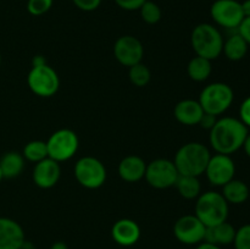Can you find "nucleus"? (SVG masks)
Listing matches in <instances>:
<instances>
[{"instance_id": "nucleus-1", "label": "nucleus", "mask_w": 250, "mask_h": 249, "mask_svg": "<svg viewBox=\"0 0 250 249\" xmlns=\"http://www.w3.org/2000/svg\"><path fill=\"white\" fill-rule=\"evenodd\" d=\"M248 133V127L239 119L221 117L210 129V145L216 153L231 155L243 146Z\"/></svg>"}, {"instance_id": "nucleus-2", "label": "nucleus", "mask_w": 250, "mask_h": 249, "mask_svg": "<svg viewBox=\"0 0 250 249\" xmlns=\"http://www.w3.org/2000/svg\"><path fill=\"white\" fill-rule=\"evenodd\" d=\"M210 156L211 153L205 144L189 142L178 149L173 159V164L180 175L199 177L205 172Z\"/></svg>"}, {"instance_id": "nucleus-3", "label": "nucleus", "mask_w": 250, "mask_h": 249, "mask_svg": "<svg viewBox=\"0 0 250 249\" xmlns=\"http://www.w3.org/2000/svg\"><path fill=\"white\" fill-rule=\"evenodd\" d=\"M224 37L215 24L199 23L193 28L190 44L195 55L212 61L222 54Z\"/></svg>"}, {"instance_id": "nucleus-4", "label": "nucleus", "mask_w": 250, "mask_h": 249, "mask_svg": "<svg viewBox=\"0 0 250 249\" xmlns=\"http://www.w3.org/2000/svg\"><path fill=\"white\" fill-rule=\"evenodd\" d=\"M229 212V204L225 200L221 193L208 190L197 198L194 215L207 227L227 221Z\"/></svg>"}, {"instance_id": "nucleus-5", "label": "nucleus", "mask_w": 250, "mask_h": 249, "mask_svg": "<svg viewBox=\"0 0 250 249\" xmlns=\"http://www.w3.org/2000/svg\"><path fill=\"white\" fill-rule=\"evenodd\" d=\"M233 100L234 93L231 85L224 82H214L208 84L200 92L198 102L205 114L219 116L231 107Z\"/></svg>"}, {"instance_id": "nucleus-6", "label": "nucleus", "mask_w": 250, "mask_h": 249, "mask_svg": "<svg viewBox=\"0 0 250 249\" xmlns=\"http://www.w3.org/2000/svg\"><path fill=\"white\" fill-rule=\"evenodd\" d=\"M27 84L31 92L37 97L50 98L58 93L60 88V78L58 72L48 63L32 66L27 76Z\"/></svg>"}, {"instance_id": "nucleus-7", "label": "nucleus", "mask_w": 250, "mask_h": 249, "mask_svg": "<svg viewBox=\"0 0 250 249\" xmlns=\"http://www.w3.org/2000/svg\"><path fill=\"white\" fill-rule=\"evenodd\" d=\"M73 172L77 182L87 189H98L104 185L107 177L105 165L94 156L78 159Z\"/></svg>"}, {"instance_id": "nucleus-8", "label": "nucleus", "mask_w": 250, "mask_h": 249, "mask_svg": "<svg viewBox=\"0 0 250 249\" xmlns=\"http://www.w3.org/2000/svg\"><path fill=\"white\" fill-rule=\"evenodd\" d=\"M80 139L76 132L68 128H61L51 133L46 141L48 158L62 163L70 160L77 153Z\"/></svg>"}, {"instance_id": "nucleus-9", "label": "nucleus", "mask_w": 250, "mask_h": 249, "mask_svg": "<svg viewBox=\"0 0 250 249\" xmlns=\"http://www.w3.org/2000/svg\"><path fill=\"white\" fill-rule=\"evenodd\" d=\"M180 176L173 161L168 159H155L146 164V181L156 189H167L173 187Z\"/></svg>"}, {"instance_id": "nucleus-10", "label": "nucleus", "mask_w": 250, "mask_h": 249, "mask_svg": "<svg viewBox=\"0 0 250 249\" xmlns=\"http://www.w3.org/2000/svg\"><path fill=\"white\" fill-rule=\"evenodd\" d=\"M210 16L217 26L236 31L244 19L242 5L237 0H215L210 7Z\"/></svg>"}, {"instance_id": "nucleus-11", "label": "nucleus", "mask_w": 250, "mask_h": 249, "mask_svg": "<svg viewBox=\"0 0 250 249\" xmlns=\"http://www.w3.org/2000/svg\"><path fill=\"white\" fill-rule=\"evenodd\" d=\"M204 173L210 185L215 187H222L234 178L236 164L231 155L216 153L210 156Z\"/></svg>"}, {"instance_id": "nucleus-12", "label": "nucleus", "mask_w": 250, "mask_h": 249, "mask_svg": "<svg viewBox=\"0 0 250 249\" xmlns=\"http://www.w3.org/2000/svg\"><path fill=\"white\" fill-rule=\"evenodd\" d=\"M207 226L195 215H183L173 225V234L178 242L187 246H198L204 242Z\"/></svg>"}, {"instance_id": "nucleus-13", "label": "nucleus", "mask_w": 250, "mask_h": 249, "mask_svg": "<svg viewBox=\"0 0 250 249\" xmlns=\"http://www.w3.org/2000/svg\"><path fill=\"white\" fill-rule=\"evenodd\" d=\"M115 59L121 65L131 67L142 62L144 56V46L138 38L133 36H122L114 44Z\"/></svg>"}, {"instance_id": "nucleus-14", "label": "nucleus", "mask_w": 250, "mask_h": 249, "mask_svg": "<svg viewBox=\"0 0 250 249\" xmlns=\"http://www.w3.org/2000/svg\"><path fill=\"white\" fill-rule=\"evenodd\" d=\"M61 177L60 163L50 158H45L34 165L32 180L37 187L42 189H50L55 187Z\"/></svg>"}, {"instance_id": "nucleus-15", "label": "nucleus", "mask_w": 250, "mask_h": 249, "mask_svg": "<svg viewBox=\"0 0 250 249\" xmlns=\"http://www.w3.org/2000/svg\"><path fill=\"white\" fill-rule=\"evenodd\" d=\"M141 227L132 219H120L112 225L111 237L121 247H132L141 238Z\"/></svg>"}, {"instance_id": "nucleus-16", "label": "nucleus", "mask_w": 250, "mask_h": 249, "mask_svg": "<svg viewBox=\"0 0 250 249\" xmlns=\"http://www.w3.org/2000/svg\"><path fill=\"white\" fill-rule=\"evenodd\" d=\"M24 239V231L19 222L0 217V249H20Z\"/></svg>"}, {"instance_id": "nucleus-17", "label": "nucleus", "mask_w": 250, "mask_h": 249, "mask_svg": "<svg viewBox=\"0 0 250 249\" xmlns=\"http://www.w3.org/2000/svg\"><path fill=\"white\" fill-rule=\"evenodd\" d=\"M173 115L180 124L185 126H195V124H199L204 115V110L198 100L183 99L176 104Z\"/></svg>"}, {"instance_id": "nucleus-18", "label": "nucleus", "mask_w": 250, "mask_h": 249, "mask_svg": "<svg viewBox=\"0 0 250 249\" xmlns=\"http://www.w3.org/2000/svg\"><path fill=\"white\" fill-rule=\"evenodd\" d=\"M146 163L138 155L125 156L119 164V176L129 183L138 182L146 176Z\"/></svg>"}, {"instance_id": "nucleus-19", "label": "nucleus", "mask_w": 250, "mask_h": 249, "mask_svg": "<svg viewBox=\"0 0 250 249\" xmlns=\"http://www.w3.org/2000/svg\"><path fill=\"white\" fill-rule=\"evenodd\" d=\"M236 231L237 229L234 228L233 225H231L227 221L221 222V224L215 225V226L211 227H207L204 242L219 247L233 244Z\"/></svg>"}, {"instance_id": "nucleus-20", "label": "nucleus", "mask_w": 250, "mask_h": 249, "mask_svg": "<svg viewBox=\"0 0 250 249\" xmlns=\"http://www.w3.org/2000/svg\"><path fill=\"white\" fill-rule=\"evenodd\" d=\"M26 159L19 151H7L0 159L2 178H16L23 172Z\"/></svg>"}, {"instance_id": "nucleus-21", "label": "nucleus", "mask_w": 250, "mask_h": 249, "mask_svg": "<svg viewBox=\"0 0 250 249\" xmlns=\"http://www.w3.org/2000/svg\"><path fill=\"white\" fill-rule=\"evenodd\" d=\"M221 194L229 204L241 205L248 200L250 192L246 182L233 178L225 186H222Z\"/></svg>"}, {"instance_id": "nucleus-22", "label": "nucleus", "mask_w": 250, "mask_h": 249, "mask_svg": "<svg viewBox=\"0 0 250 249\" xmlns=\"http://www.w3.org/2000/svg\"><path fill=\"white\" fill-rule=\"evenodd\" d=\"M248 43L243 39V37L236 32L232 36H229L226 41H224V48L222 53L225 54L229 60L231 61H239L246 58L248 53Z\"/></svg>"}, {"instance_id": "nucleus-23", "label": "nucleus", "mask_w": 250, "mask_h": 249, "mask_svg": "<svg viewBox=\"0 0 250 249\" xmlns=\"http://www.w3.org/2000/svg\"><path fill=\"white\" fill-rule=\"evenodd\" d=\"M187 72L190 80L195 81V82H204L210 77L212 72L211 61L195 55L188 62Z\"/></svg>"}, {"instance_id": "nucleus-24", "label": "nucleus", "mask_w": 250, "mask_h": 249, "mask_svg": "<svg viewBox=\"0 0 250 249\" xmlns=\"http://www.w3.org/2000/svg\"><path fill=\"white\" fill-rule=\"evenodd\" d=\"M175 187L177 188L181 197L188 200L197 199L202 194V185H200L199 177H195V176L180 175Z\"/></svg>"}, {"instance_id": "nucleus-25", "label": "nucleus", "mask_w": 250, "mask_h": 249, "mask_svg": "<svg viewBox=\"0 0 250 249\" xmlns=\"http://www.w3.org/2000/svg\"><path fill=\"white\" fill-rule=\"evenodd\" d=\"M22 155L27 161L31 163H39L48 158V148H46V142L44 141H31L23 146Z\"/></svg>"}, {"instance_id": "nucleus-26", "label": "nucleus", "mask_w": 250, "mask_h": 249, "mask_svg": "<svg viewBox=\"0 0 250 249\" xmlns=\"http://www.w3.org/2000/svg\"><path fill=\"white\" fill-rule=\"evenodd\" d=\"M128 77L132 84L136 85V87L142 88L146 87V85L150 82L151 72L150 70H149L148 66L139 62L129 67Z\"/></svg>"}, {"instance_id": "nucleus-27", "label": "nucleus", "mask_w": 250, "mask_h": 249, "mask_svg": "<svg viewBox=\"0 0 250 249\" xmlns=\"http://www.w3.org/2000/svg\"><path fill=\"white\" fill-rule=\"evenodd\" d=\"M139 12H141L142 20L148 24H156L163 17V11H161L160 6L156 2L150 1V0H146L142 5Z\"/></svg>"}, {"instance_id": "nucleus-28", "label": "nucleus", "mask_w": 250, "mask_h": 249, "mask_svg": "<svg viewBox=\"0 0 250 249\" xmlns=\"http://www.w3.org/2000/svg\"><path fill=\"white\" fill-rule=\"evenodd\" d=\"M54 0H28L27 11L33 16H42L51 9Z\"/></svg>"}, {"instance_id": "nucleus-29", "label": "nucleus", "mask_w": 250, "mask_h": 249, "mask_svg": "<svg viewBox=\"0 0 250 249\" xmlns=\"http://www.w3.org/2000/svg\"><path fill=\"white\" fill-rule=\"evenodd\" d=\"M234 249H250V224L243 225L236 231Z\"/></svg>"}, {"instance_id": "nucleus-30", "label": "nucleus", "mask_w": 250, "mask_h": 249, "mask_svg": "<svg viewBox=\"0 0 250 249\" xmlns=\"http://www.w3.org/2000/svg\"><path fill=\"white\" fill-rule=\"evenodd\" d=\"M73 5L82 11L90 12L97 10L102 4V0H72Z\"/></svg>"}, {"instance_id": "nucleus-31", "label": "nucleus", "mask_w": 250, "mask_h": 249, "mask_svg": "<svg viewBox=\"0 0 250 249\" xmlns=\"http://www.w3.org/2000/svg\"><path fill=\"white\" fill-rule=\"evenodd\" d=\"M239 120L250 128V95L242 102L239 106Z\"/></svg>"}, {"instance_id": "nucleus-32", "label": "nucleus", "mask_w": 250, "mask_h": 249, "mask_svg": "<svg viewBox=\"0 0 250 249\" xmlns=\"http://www.w3.org/2000/svg\"><path fill=\"white\" fill-rule=\"evenodd\" d=\"M146 1V0H115L117 6L121 7L122 10H126V11L139 10Z\"/></svg>"}, {"instance_id": "nucleus-33", "label": "nucleus", "mask_w": 250, "mask_h": 249, "mask_svg": "<svg viewBox=\"0 0 250 249\" xmlns=\"http://www.w3.org/2000/svg\"><path fill=\"white\" fill-rule=\"evenodd\" d=\"M237 32L243 37V39L248 43V45H250V16L244 17L242 23L237 28Z\"/></svg>"}, {"instance_id": "nucleus-34", "label": "nucleus", "mask_w": 250, "mask_h": 249, "mask_svg": "<svg viewBox=\"0 0 250 249\" xmlns=\"http://www.w3.org/2000/svg\"><path fill=\"white\" fill-rule=\"evenodd\" d=\"M217 121V116H214V115H210V114H205L203 115L202 120H200L199 124L203 127L204 129H211L214 127V124H216Z\"/></svg>"}, {"instance_id": "nucleus-35", "label": "nucleus", "mask_w": 250, "mask_h": 249, "mask_svg": "<svg viewBox=\"0 0 250 249\" xmlns=\"http://www.w3.org/2000/svg\"><path fill=\"white\" fill-rule=\"evenodd\" d=\"M46 60L43 55H36L33 59H32V66H42L45 65Z\"/></svg>"}, {"instance_id": "nucleus-36", "label": "nucleus", "mask_w": 250, "mask_h": 249, "mask_svg": "<svg viewBox=\"0 0 250 249\" xmlns=\"http://www.w3.org/2000/svg\"><path fill=\"white\" fill-rule=\"evenodd\" d=\"M195 249H222V248L219 246H215V244L208 243V242H202V243L198 244Z\"/></svg>"}, {"instance_id": "nucleus-37", "label": "nucleus", "mask_w": 250, "mask_h": 249, "mask_svg": "<svg viewBox=\"0 0 250 249\" xmlns=\"http://www.w3.org/2000/svg\"><path fill=\"white\" fill-rule=\"evenodd\" d=\"M242 5V11H243L244 17L250 16V0H244L243 2H241Z\"/></svg>"}, {"instance_id": "nucleus-38", "label": "nucleus", "mask_w": 250, "mask_h": 249, "mask_svg": "<svg viewBox=\"0 0 250 249\" xmlns=\"http://www.w3.org/2000/svg\"><path fill=\"white\" fill-rule=\"evenodd\" d=\"M242 148L244 149V151H246L247 156H249L250 158V133H248V136H247L246 141H244L243 143V146Z\"/></svg>"}, {"instance_id": "nucleus-39", "label": "nucleus", "mask_w": 250, "mask_h": 249, "mask_svg": "<svg viewBox=\"0 0 250 249\" xmlns=\"http://www.w3.org/2000/svg\"><path fill=\"white\" fill-rule=\"evenodd\" d=\"M50 249H68V247L65 242L58 241L55 242V243H53V246H51Z\"/></svg>"}, {"instance_id": "nucleus-40", "label": "nucleus", "mask_w": 250, "mask_h": 249, "mask_svg": "<svg viewBox=\"0 0 250 249\" xmlns=\"http://www.w3.org/2000/svg\"><path fill=\"white\" fill-rule=\"evenodd\" d=\"M20 249H37V247L34 246L33 242L27 241V239H24L23 243H22L21 248H20Z\"/></svg>"}, {"instance_id": "nucleus-41", "label": "nucleus", "mask_w": 250, "mask_h": 249, "mask_svg": "<svg viewBox=\"0 0 250 249\" xmlns=\"http://www.w3.org/2000/svg\"><path fill=\"white\" fill-rule=\"evenodd\" d=\"M2 180V175H1V170H0V182H1Z\"/></svg>"}, {"instance_id": "nucleus-42", "label": "nucleus", "mask_w": 250, "mask_h": 249, "mask_svg": "<svg viewBox=\"0 0 250 249\" xmlns=\"http://www.w3.org/2000/svg\"><path fill=\"white\" fill-rule=\"evenodd\" d=\"M0 63H1V55H0Z\"/></svg>"}]
</instances>
